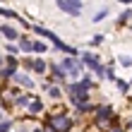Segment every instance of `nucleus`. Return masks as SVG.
I'll use <instances>...</instances> for the list:
<instances>
[{
    "label": "nucleus",
    "instance_id": "nucleus-1",
    "mask_svg": "<svg viewBox=\"0 0 132 132\" xmlns=\"http://www.w3.org/2000/svg\"><path fill=\"white\" fill-rule=\"evenodd\" d=\"M70 125H72V120L65 118V115H53V118H48V127H51V132H67Z\"/></svg>",
    "mask_w": 132,
    "mask_h": 132
},
{
    "label": "nucleus",
    "instance_id": "nucleus-2",
    "mask_svg": "<svg viewBox=\"0 0 132 132\" xmlns=\"http://www.w3.org/2000/svg\"><path fill=\"white\" fill-rule=\"evenodd\" d=\"M82 63H84V65H89V67H94V70H96L98 75H103V72H106V70H103V67H101V65L96 63V58H94V55H89V53H84Z\"/></svg>",
    "mask_w": 132,
    "mask_h": 132
},
{
    "label": "nucleus",
    "instance_id": "nucleus-3",
    "mask_svg": "<svg viewBox=\"0 0 132 132\" xmlns=\"http://www.w3.org/2000/svg\"><path fill=\"white\" fill-rule=\"evenodd\" d=\"M14 70H17V60H14V58H7V65H5V70H3V79L14 77Z\"/></svg>",
    "mask_w": 132,
    "mask_h": 132
},
{
    "label": "nucleus",
    "instance_id": "nucleus-4",
    "mask_svg": "<svg viewBox=\"0 0 132 132\" xmlns=\"http://www.w3.org/2000/svg\"><path fill=\"white\" fill-rule=\"evenodd\" d=\"M111 115H113V111H111L108 106H101L98 111H96V118H98V122H106V118H111Z\"/></svg>",
    "mask_w": 132,
    "mask_h": 132
},
{
    "label": "nucleus",
    "instance_id": "nucleus-5",
    "mask_svg": "<svg viewBox=\"0 0 132 132\" xmlns=\"http://www.w3.org/2000/svg\"><path fill=\"white\" fill-rule=\"evenodd\" d=\"M63 67L67 70V72H72L75 77H77V75H79V67H77V65H75V60H72V58H65V60H63Z\"/></svg>",
    "mask_w": 132,
    "mask_h": 132
},
{
    "label": "nucleus",
    "instance_id": "nucleus-6",
    "mask_svg": "<svg viewBox=\"0 0 132 132\" xmlns=\"http://www.w3.org/2000/svg\"><path fill=\"white\" fill-rule=\"evenodd\" d=\"M3 36L10 38V41H14V38H17V31H14V29H10V27H3Z\"/></svg>",
    "mask_w": 132,
    "mask_h": 132
},
{
    "label": "nucleus",
    "instance_id": "nucleus-7",
    "mask_svg": "<svg viewBox=\"0 0 132 132\" xmlns=\"http://www.w3.org/2000/svg\"><path fill=\"white\" fill-rule=\"evenodd\" d=\"M31 67L36 70V72H43V70H46V63H43V60H34V63H31Z\"/></svg>",
    "mask_w": 132,
    "mask_h": 132
},
{
    "label": "nucleus",
    "instance_id": "nucleus-8",
    "mask_svg": "<svg viewBox=\"0 0 132 132\" xmlns=\"http://www.w3.org/2000/svg\"><path fill=\"white\" fill-rule=\"evenodd\" d=\"M17 82H19V84H24V87H31V79H29L27 75H17Z\"/></svg>",
    "mask_w": 132,
    "mask_h": 132
},
{
    "label": "nucleus",
    "instance_id": "nucleus-9",
    "mask_svg": "<svg viewBox=\"0 0 132 132\" xmlns=\"http://www.w3.org/2000/svg\"><path fill=\"white\" fill-rule=\"evenodd\" d=\"M19 48H22V51H29V48H34V43L29 41V38H22V43H19Z\"/></svg>",
    "mask_w": 132,
    "mask_h": 132
},
{
    "label": "nucleus",
    "instance_id": "nucleus-10",
    "mask_svg": "<svg viewBox=\"0 0 132 132\" xmlns=\"http://www.w3.org/2000/svg\"><path fill=\"white\" fill-rule=\"evenodd\" d=\"M41 111V101H31V106H29V113H38Z\"/></svg>",
    "mask_w": 132,
    "mask_h": 132
},
{
    "label": "nucleus",
    "instance_id": "nucleus-11",
    "mask_svg": "<svg viewBox=\"0 0 132 132\" xmlns=\"http://www.w3.org/2000/svg\"><path fill=\"white\" fill-rule=\"evenodd\" d=\"M34 96H19L17 98V106H29V101H31Z\"/></svg>",
    "mask_w": 132,
    "mask_h": 132
},
{
    "label": "nucleus",
    "instance_id": "nucleus-12",
    "mask_svg": "<svg viewBox=\"0 0 132 132\" xmlns=\"http://www.w3.org/2000/svg\"><path fill=\"white\" fill-rule=\"evenodd\" d=\"M34 51H36V53H43V51H46V43L36 41V43H34Z\"/></svg>",
    "mask_w": 132,
    "mask_h": 132
},
{
    "label": "nucleus",
    "instance_id": "nucleus-13",
    "mask_svg": "<svg viewBox=\"0 0 132 132\" xmlns=\"http://www.w3.org/2000/svg\"><path fill=\"white\" fill-rule=\"evenodd\" d=\"M127 19H130V12L125 10V12H122V14H120V19H118V22H120V24H125V22H127Z\"/></svg>",
    "mask_w": 132,
    "mask_h": 132
},
{
    "label": "nucleus",
    "instance_id": "nucleus-14",
    "mask_svg": "<svg viewBox=\"0 0 132 132\" xmlns=\"http://www.w3.org/2000/svg\"><path fill=\"white\" fill-rule=\"evenodd\" d=\"M65 3H70L72 7H79V10H82V0H65Z\"/></svg>",
    "mask_w": 132,
    "mask_h": 132
},
{
    "label": "nucleus",
    "instance_id": "nucleus-15",
    "mask_svg": "<svg viewBox=\"0 0 132 132\" xmlns=\"http://www.w3.org/2000/svg\"><path fill=\"white\" fill-rule=\"evenodd\" d=\"M3 17H10V19H14V17H17V14H14L12 10H3Z\"/></svg>",
    "mask_w": 132,
    "mask_h": 132
},
{
    "label": "nucleus",
    "instance_id": "nucleus-16",
    "mask_svg": "<svg viewBox=\"0 0 132 132\" xmlns=\"http://www.w3.org/2000/svg\"><path fill=\"white\" fill-rule=\"evenodd\" d=\"M48 94H51V96H53V98H58V96H60V91H58V89H55V87H51V89H48Z\"/></svg>",
    "mask_w": 132,
    "mask_h": 132
},
{
    "label": "nucleus",
    "instance_id": "nucleus-17",
    "mask_svg": "<svg viewBox=\"0 0 132 132\" xmlns=\"http://www.w3.org/2000/svg\"><path fill=\"white\" fill-rule=\"evenodd\" d=\"M10 125H12L10 120H3V127H0V130H3V132H7V130H10Z\"/></svg>",
    "mask_w": 132,
    "mask_h": 132
},
{
    "label": "nucleus",
    "instance_id": "nucleus-18",
    "mask_svg": "<svg viewBox=\"0 0 132 132\" xmlns=\"http://www.w3.org/2000/svg\"><path fill=\"white\" fill-rule=\"evenodd\" d=\"M103 17H106V10H101V12L96 14V17H94V22H101V19H103Z\"/></svg>",
    "mask_w": 132,
    "mask_h": 132
},
{
    "label": "nucleus",
    "instance_id": "nucleus-19",
    "mask_svg": "<svg viewBox=\"0 0 132 132\" xmlns=\"http://www.w3.org/2000/svg\"><path fill=\"white\" fill-rule=\"evenodd\" d=\"M130 63H132V60H130V58H127V55H125V58H120V65H125V67H127V65H130Z\"/></svg>",
    "mask_w": 132,
    "mask_h": 132
},
{
    "label": "nucleus",
    "instance_id": "nucleus-20",
    "mask_svg": "<svg viewBox=\"0 0 132 132\" xmlns=\"http://www.w3.org/2000/svg\"><path fill=\"white\" fill-rule=\"evenodd\" d=\"M113 132H122V130H113Z\"/></svg>",
    "mask_w": 132,
    "mask_h": 132
},
{
    "label": "nucleus",
    "instance_id": "nucleus-21",
    "mask_svg": "<svg viewBox=\"0 0 132 132\" xmlns=\"http://www.w3.org/2000/svg\"><path fill=\"white\" fill-rule=\"evenodd\" d=\"M122 3H130V0H122Z\"/></svg>",
    "mask_w": 132,
    "mask_h": 132
},
{
    "label": "nucleus",
    "instance_id": "nucleus-22",
    "mask_svg": "<svg viewBox=\"0 0 132 132\" xmlns=\"http://www.w3.org/2000/svg\"><path fill=\"white\" fill-rule=\"evenodd\" d=\"M36 132H43V130H36Z\"/></svg>",
    "mask_w": 132,
    "mask_h": 132
}]
</instances>
